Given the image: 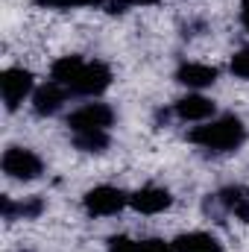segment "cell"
<instances>
[{
  "instance_id": "1",
  "label": "cell",
  "mask_w": 249,
  "mask_h": 252,
  "mask_svg": "<svg viewBox=\"0 0 249 252\" xmlns=\"http://www.w3.org/2000/svg\"><path fill=\"white\" fill-rule=\"evenodd\" d=\"M53 82H59L70 94L97 97L112 85V67L106 62H85L82 56H62L50 67Z\"/></svg>"
},
{
  "instance_id": "2",
  "label": "cell",
  "mask_w": 249,
  "mask_h": 252,
  "mask_svg": "<svg viewBox=\"0 0 249 252\" xmlns=\"http://www.w3.org/2000/svg\"><path fill=\"white\" fill-rule=\"evenodd\" d=\"M187 141L202 147V150H211V153H232L247 141V126L235 115H223L217 121L193 126L187 132Z\"/></svg>"
},
{
  "instance_id": "3",
  "label": "cell",
  "mask_w": 249,
  "mask_h": 252,
  "mask_svg": "<svg viewBox=\"0 0 249 252\" xmlns=\"http://www.w3.org/2000/svg\"><path fill=\"white\" fill-rule=\"evenodd\" d=\"M0 167L9 179H18V182H32L44 173V161L38 153L27 150V147H9L0 158Z\"/></svg>"
},
{
  "instance_id": "4",
  "label": "cell",
  "mask_w": 249,
  "mask_h": 252,
  "mask_svg": "<svg viewBox=\"0 0 249 252\" xmlns=\"http://www.w3.org/2000/svg\"><path fill=\"white\" fill-rule=\"evenodd\" d=\"M82 205L91 217H112L129 205V193H124L115 185H97L82 196Z\"/></svg>"
},
{
  "instance_id": "5",
  "label": "cell",
  "mask_w": 249,
  "mask_h": 252,
  "mask_svg": "<svg viewBox=\"0 0 249 252\" xmlns=\"http://www.w3.org/2000/svg\"><path fill=\"white\" fill-rule=\"evenodd\" d=\"M32 73L24 70V67H6L0 73V94H3V103L9 112H15L30 94H32Z\"/></svg>"
},
{
  "instance_id": "6",
  "label": "cell",
  "mask_w": 249,
  "mask_h": 252,
  "mask_svg": "<svg viewBox=\"0 0 249 252\" xmlns=\"http://www.w3.org/2000/svg\"><path fill=\"white\" fill-rule=\"evenodd\" d=\"M112 121H115V112H112V106H106V103H85V106H79L76 112L67 115V126H70V132L109 129Z\"/></svg>"
},
{
  "instance_id": "7",
  "label": "cell",
  "mask_w": 249,
  "mask_h": 252,
  "mask_svg": "<svg viewBox=\"0 0 249 252\" xmlns=\"http://www.w3.org/2000/svg\"><path fill=\"white\" fill-rule=\"evenodd\" d=\"M129 205L141 214H161L173 205V196L167 188H158V185H144L141 190L129 193Z\"/></svg>"
},
{
  "instance_id": "8",
  "label": "cell",
  "mask_w": 249,
  "mask_h": 252,
  "mask_svg": "<svg viewBox=\"0 0 249 252\" xmlns=\"http://www.w3.org/2000/svg\"><path fill=\"white\" fill-rule=\"evenodd\" d=\"M67 88H62L59 82H47V85H41L35 94H32V109H35V115H41V118H47V115H56L59 109H62V103L67 100Z\"/></svg>"
},
{
  "instance_id": "9",
  "label": "cell",
  "mask_w": 249,
  "mask_h": 252,
  "mask_svg": "<svg viewBox=\"0 0 249 252\" xmlns=\"http://www.w3.org/2000/svg\"><path fill=\"white\" fill-rule=\"evenodd\" d=\"M173 112L182 121H208V118H214V103L202 94H187L182 100H176Z\"/></svg>"
},
{
  "instance_id": "10",
  "label": "cell",
  "mask_w": 249,
  "mask_h": 252,
  "mask_svg": "<svg viewBox=\"0 0 249 252\" xmlns=\"http://www.w3.org/2000/svg\"><path fill=\"white\" fill-rule=\"evenodd\" d=\"M176 79L182 85H187V88H205V85H214L217 82V67L199 64V62H185L176 70Z\"/></svg>"
},
{
  "instance_id": "11",
  "label": "cell",
  "mask_w": 249,
  "mask_h": 252,
  "mask_svg": "<svg viewBox=\"0 0 249 252\" xmlns=\"http://www.w3.org/2000/svg\"><path fill=\"white\" fill-rule=\"evenodd\" d=\"M217 199H220V205L229 214H235L238 220L249 223V188H244V185H229V188H223L217 193Z\"/></svg>"
},
{
  "instance_id": "12",
  "label": "cell",
  "mask_w": 249,
  "mask_h": 252,
  "mask_svg": "<svg viewBox=\"0 0 249 252\" xmlns=\"http://www.w3.org/2000/svg\"><path fill=\"white\" fill-rule=\"evenodd\" d=\"M176 252H223V244L208 232H185L173 241Z\"/></svg>"
},
{
  "instance_id": "13",
  "label": "cell",
  "mask_w": 249,
  "mask_h": 252,
  "mask_svg": "<svg viewBox=\"0 0 249 252\" xmlns=\"http://www.w3.org/2000/svg\"><path fill=\"white\" fill-rule=\"evenodd\" d=\"M73 147L82 153H103L109 147V129H91V132H73Z\"/></svg>"
},
{
  "instance_id": "14",
  "label": "cell",
  "mask_w": 249,
  "mask_h": 252,
  "mask_svg": "<svg viewBox=\"0 0 249 252\" xmlns=\"http://www.w3.org/2000/svg\"><path fill=\"white\" fill-rule=\"evenodd\" d=\"M41 9H76V6H103L109 0H35Z\"/></svg>"
},
{
  "instance_id": "15",
  "label": "cell",
  "mask_w": 249,
  "mask_h": 252,
  "mask_svg": "<svg viewBox=\"0 0 249 252\" xmlns=\"http://www.w3.org/2000/svg\"><path fill=\"white\" fill-rule=\"evenodd\" d=\"M232 73L235 76H241V79H249V47H244V50H238L235 56H232Z\"/></svg>"
},
{
  "instance_id": "16",
  "label": "cell",
  "mask_w": 249,
  "mask_h": 252,
  "mask_svg": "<svg viewBox=\"0 0 249 252\" xmlns=\"http://www.w3.org/2000/svg\"><path fill=\"white\" fill-rule=\"evenodd\" d=\"M109 252H141V250H138V244H135L132 238H126V235H112V238H109Z\"/></svg>"
},
{
  "instance_id": "17",
  "label": "cell",
  "mask_w": 249,
  "mask_h": 252,
  "mask_svg": "<svg viewBox=\"0 0 249 252\" xmlns=\"http://www.w3.org/2000/svg\"><path fill=\"white\" fill-rule=\"evenodd\" d=\"M138 250L141 252H176L173 244H167V241H161V238H147V241L138 244Z\"/></svg>"
},
{
  "instance_id": "18",
  "label": "cell",
  "mask_w": 249,
  "mask_h": 252,
  "mask_svg": "<svg viewBox=\"0 0 249 252\" xmlns=\"http://www.w3.org/2000/svg\"><path fill=\"white\" fill-rule=\"evenodd\" d=\"M241 24H244V30L249 32V0H241Z\"/></svg>"
},
{
  "instance_id": "19",
  "label": "cell",
  "mask_w": 249,
  "mask_h": 252,
  "mask_svg": "<svg viewBox=\"0 0 249 252\" xmlns=\"http://www.w3.org/2000/svg\"><path fill=\"white\" fill-rule=\"evenodd\" d=\"M129 3H132V6H156L158 0H129Z\"/></svg>"
}]
</instances>
